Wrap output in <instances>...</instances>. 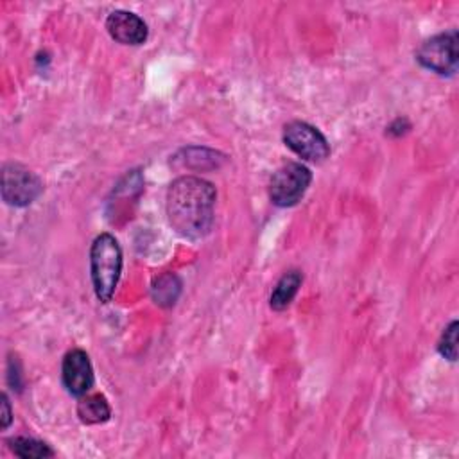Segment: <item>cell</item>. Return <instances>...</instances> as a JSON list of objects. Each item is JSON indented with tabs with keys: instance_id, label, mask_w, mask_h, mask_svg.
<instances>
[{
	"instance_id": "6",
	"label": "cell",
	"mask_w": 459,
	"mask_h": 459,
	"mask_svg": "<svg viewBox=\"0 0 459 459\" xmlns=\"http://www.w3.org/2000/svg\"><path fill=\"white\" fill-rule=\"evenodd\" d=\"M283 142L292 152L307 161L319 163L330 154V145L323 133L317 127L301 120L289 122L283 127Z\"/></svg>"
},
{
	"instance_id": "7",
	"label": "cell",
	"mask_w": 459,
	"mask_h": 459,
	"mask_svg": "<svg viewBox=\"0 0 459 459\" xmlns=\"http://www.w3.org/2000/svg\"><path fill=\"white\" fill-rule=\"evenodd\" d=\"M63 385L72 396H84L93 387V368L90 357L82 350H72L63 359Z\"/></svg>"
},
{
	"instance_id": "9",
	"label": "cell",
	"mask_w": 459,
	"mask_h": 459,
	"mask_svg": "<svg viewBox=\"0 0 459 459\" xmlns=\"http://www.w3.org/2000/svg\"><path fill=\"white\" fill-rule=\"evenodd\" d=\"M77 416L86 425H97L109 420L111 409L102 394H84L77 403Z\"/></svg>"
},
{
	"instance_id": "11",
	"label": "cell",
	"mask_w": 459,
	"mask_h": 459,
	"mask_svg": "<svg viewBox=\"0 0 459 459\" xmlns=\"http://www.w3.org/2000/svg\"><path fill=\"white\" fill-rule=\"evenodd\" d=\"M301 280H303V276H301L299 271L285 273L278 280V283H276V287H274V290L271 294V301H269L271 308L285 310L290 305V301L294 299V296H296V292H298V289L301 285Z\"/></svg>"
},
{
	"instance_id": "13",
	"label": "cell",
	"mask_w": 459,
	"mask_h": 459,
	"mask_svg": "<svg viewBox=\"0 0 459 459\" xmlns=\"http://www.w3.org/2000/svg\"><path fill=\"white\" fill-rule=\"evenodd\" d=\"M11 450L14 452V455L18 457H23V459H43V457H52L54 455V450L43 443V441H38L34 437H13L7 441Z\"/></svg>"
},
{
	"instance_id": "4",
	"label": "cell",
	"mask_w": 459,
	"mask_h": 459,
	"mask_svg": "<svg viewBox=\"0 0 459 459\" xmlns=\"http://www.w3.org/2000/svg\"><path fill=\"white\" fill-rule=\"evenodd\" d=\"M418 63L439 75H452L457 70V30H446L429 38L416 52Z\"/></svg>"
},
{
	"instance_id": "10",
	"label": "cell",
	"mask_w": 459,
	"mask_h": 459,
	"mask_svg": "<svg viewBox=\"0 0 459 459\" xmlns=\"http://www.w3.org/2000/svg\"><path fill=\"white\" fill-rule=\"evenodd\" d=\"M224 156H221L215 151L204 149V147H188L183 149L174 161H179L181 167H188L194 170H206V169H217L222 163Z\"/></svg>"
},
{
	"instance_id": "5",
	"label": "cell",
	"mask_w": 459,
	"mask_h": 459,
	"mask_svg": "<svg viewBox=\"0 0 459 459\" xmlns=\"http://www.w3.org/2000/svg\"><path fill=\"white\" fill-rule=\"evenodd\" d=\"M43 190L41 179L22 163H5L2 169V197L11 206L30 204Z\"/></svg>"
},
{
	"instance_id": "12",
	"label": "cell",
	"mask_w": 459,
	"mask_h": 459,
	"mask_svg": "<svg viewBox=\"0 0 459 459\" xmlns=\"http://www.w3.org/2000/svg\"><path fill=\"white\" fill-rule=\"evenodd\" d=\"M179 292H181V280L172 273H165L158 276L151 287L152 299L160 307H172L179 298Z\"/></svg>"
},
{
	"instance_id": "1",
	"label": "cell",
	"mask_w": 459,
	"mask_h": 459,
	"mask_svg": "<svg viewBox=\"0 0 459 459\" xmlns=\"http://www.w3.org/2000/svg\"><path fill=\"white\" fill-rule=\"evenodd\" d=\"M215 186L197 176H181L167 190V217L176 233L185 238L204 237L213 224Z\"/></svg>"
},
{
	"instance_id": "3",
	"label": "cell",
	"mask_w": 459,
	"mask_h": 459,
	"mask_svg": "<svg viewBox=\"0 0 459 459\" xmlns=\"http://www.w3.org/2000/svg\"><path fill=\"white\" fill-rule=\"evenodd\" d=\"M312 181L308 167L298 161H289L276 169L269 183V197L276 206H294L307 192Z\"/></svg>"
},
{
	"instance_id": "15",
	"label": "cell",
	"mask_w": 459,
	"mask_h": 459,
	"mask_svg": "<svg viewBox=\"0 0 459 459\" xmlns=\"http://www.w3.org/2000/svg\"><path fill=\"white\" fill-rule=\"evenodd\" d=\"M11 423V405L5 394H2V429H7Z\"/></svg>"
},
{
	"instance_id": "14",
	"label": "cell",
	"mask_w": 459,
	"mask_h": 459,
	"mask_svg": "<svg viewBox=\"0 0 459 459\" xmlns=\"http://www.w3.org/2000/svg\"><path fill=\"white\" fill-rule=\"evenodd\" d=\"M437 351L452 362L457 359V321H452L443 330L439 342H437Z\"/></svg>"
},
{
	"instance_id": "8",
	"label": "cell",
	"mask_w": 459,
	"mask_h": 459,
	"mask_svg": "<svg viewBox=\"0 0 459 459\" xmlns=\"http://www.w3.org/2000/svg\"><path fill=\"white\" fill-rule=\"evenodd\" d=\"M106 29L109 36L122 45H142L147 39L145 22L129 11H113L106 18Z\"/></svg>"
},
{
	"instance_id": "2",
	"label": "cell",
	"mask_w": 459,
	"mask_h": 459,
	"mask_svg": "<svg viewBox=\"0 0 459 459\" xmlns=\"http://www.w3.org/2000/svg\"><path fill=\"white\" fill-rule=\"evenodd\" d=\"M122 271V249L109 233L95 237L90 249V273L93 290L99 301L108 303L113 298Z\"/></svg>"
}]
</instances>
